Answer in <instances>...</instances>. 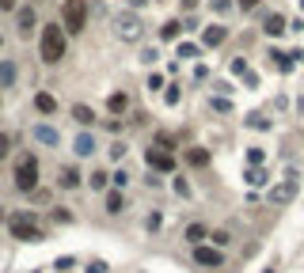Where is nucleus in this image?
I'll use <instances>...</instances> for the list:
<instances>
[{"label":"nucleus","mask_w":304,"mask_h":273,"mask_svg":"<svg viewBox=\"0 0 304 273\" xmlns=\"http://www.w3.org/2000/svg\"><path fill=\"white\" fill-rule=\"evenodd\" d=\"M38 50H42V61H46V65H57V61L65 57V27H46Z\"/></svg>","instance_id":"f257e3e1"},{"label":"nucleus","mask_w":304,"mask_h":273,"mask_svg":"<svg viewBox=\"0 0 304 273\" xmlns=\"http://www.w3.org/2000/svg\"><path fill=\"white\" fill-rule=\"evenodd\" d=\"M111 27H114V34H118L122 42H137L141 38V16L137 12H118V16H111Z\"/></svg>","instance_id":"f03ea898"},{"label":"nucleus","mask_w":304,"mask_h":273,"mask_svg":"<svg viewBox=\"0 0 304 273\" xmlns=\"http://www.w3.org/2000/svg\"><path fill=\"white\" fill-rule=\"evenodd\" d=\"M16 190H23V194H35L38 190V160L35 156H23L16 163Z\"/></svg>","instance_id":"7ed1b4c3"},{"label":"nucleus","mask_w":304,"mask_h":273,"mask_svg":"<svg viewBox=\"0 0 304 273\" xmlns=\"http://www.w3.org/2000/svg\"><path fill=\"white\" fill-rule=\"evenodd\" d=\"M8 228H12V235H16V239H27V243H38V239H42V228H38L35 213H16L8 220Z\"/></svg>","instance_id":"20e7f679"},{"label":"nucleus","mask_w":304,"mask_h":273,"mask_svg":"<svg viewBox=\"0 0 304 273\" xmlns=\"http://www.w3.org/2000/svg\"><path fill=\"white\" fill-rule=\"evenodd\" d=\"M61 23H65V31L69 34H80L87 23V8H84V0H69L65 8H61Z\"/></svg>","instance_id":"39448f33"},{"label":"nucleus","mask_w":304,"mask_h":273,"mask_svg":"<svg viewBox=\"0 0 304 273\" xmlns=\"http://www.w3.org/2000/svg\"><path fill=\"white\" fill-rule=\"evenodd\" d=\"M296 190H300V182H296V175L289 171V175H285V179L278 182V186H270L266 201H270V205H289V201L296 197Z\"/></svg>","instance_id":"423d86ee"},{"label":"nucleus","mask_w":304,"mask_h":273,"mask_svg":"<svg viewBox=\"0 0 304 273\" xmlns=\"http://www.w3.org/2000/svg\"><path fill=\"white\" fill-rule=\"evenodd\" d=\"M194 262H198V265H221V262H225V254L213 250V247H194Z\"/></svg>","instance_id":"0eeeda50"},{"label":"nucleus","mask_w":304,"mask_h":273,"mask_svg":"<svg viewBox=\"0 0 304 273\" xmlns=\"http://www.w3.org/2000/svg\"><path fill=\"white\" fill-rule=\"evenodd\" d=\"M148 163H152L156 171H171V167H175L171 152H164V148H148Z\"/></svg>","instance_id":"6e6552de"},{"label":"nucleus","mask_w":304,"mask_h":273,"mask_svg":"<svg viewBox=\"0 0 304 273\" xmlns=\"http://www.w3.org/2000/svg\"><path fill=\"white\" fill-rule=\"evenodd\" d=\"M228 38V27H206L201 31V46H221Z\"/></svg>","instance_id":"1a4fd4ad"},{"label":"nucleus","mask_w":304,"mask_h":273,"mask_svg":"<svg viewBox=\"0 0 304 273\" xmlns=\"http://www.w3.org/2000/svg\"><path fill=\"white\" fill-rule=\"evenodd\" d=\"M35 141H38V145H57V141H61V133H57V129H53V125H35Z\"/></svg>","instance_id":"9d476101"},{"label":"nucleus","mask_w":304,"mask_h":273,"mask_svg":"<svg viewBox=\"0 0 304 273\" xmlns=\"http://www.w3.org/2000/svg\"><path fill=\"white\" fill-rule=\"evenodd\" d=\"M262 31H266V34H270V38H278V34H281V31H285V19H281V16H278V12H270V16H266V19H262Z\"/></svg>","instance_id":"9b49d317"},{"label":"nucleus","mask_w":304,"mask_h":273,"mask_svg":"<svg viewBox=\"0 0 304 273\" xmlns=\"http://www.w3.org/2000/svg\"><path fill=\"white\" fill-rule=\"evenodd\" d=\"M72 152H76V156H91V152H95V141H91V133H76V145H72Z\"/></svg>","instance_id":"f8f14e48"},{"label":"nucleus","mask_w":304,"mask_h":273,"mask_svg":"<svg viewBox=\"0 0 304 273\" xmlns=\"http://www.w3.org/2000/svg\"><path fill=\"white\" fill-rule=\"evenodd\" d=\"M179 34H182V23H179V19H167V23L160 27V38H164V42H175Z\"/></svg>","instance_id":"ddd939ff"},{"label":"nucleus","mask_w":304,"mask_h":273,"mask_svg":"<svg viewBox=\"0 0 304 273\" xmlns=\"http://www.w3.org/2000/svg\"><path fill=\"white\" fill-rule=\"evenodd\" d=\"M0 84L4 87L16 84V61H0Z\"/></svg>","instance_id":"4468645a"},{"label":"nucleus","mask_w":304,"mask_h":273,"mask_svg":"<svg viewBox=\"0 0 304 273\" xmlns=\"http://www.w3.org/2000/svg\"><path fill=\"white\" fill-rule=\"evenodd\" d=\"M35 106H38V110H42V114H53V110H57V99H53V95H35Z\"/></svg>","instance_id":"2eb2a0df"},{"label":"nucleus","mask_w":304,"mask_h":273,"mask_svg":"<svg viewBox=\"0 0 304 273\" xmlns=\"http://www.w3.org/2000/svg\"><path fill=\"white\" fill-rule=\"evenodd\" d=\"M186 239H190L194 247H201V243H206V239H209V231L201 228V224H190V228H186Z\"/></svg>","instance_id":"dca6fc26"},{"label":"nucleus","mask_w":304,"mask_h":273,"mask_svg":"<svg viewBox=\"0 0 304 273\" xmlns=\"http://www.w3.org/2000/svg\"><path fill=\"white\" fill-rule=\"evenodd\" d=\"M186 163H190V167H206L209 152H206V148H190V152H186Z\"/></svg>","instance_id":"f3484780"},{"label":"nucleus","mask_w":304,"mask_h":273,"mask_svg":"<svg viewBox=\"0 0 304 273\" xmlns=\"http://www.w3.org/2000/svg\"><path fill=\"white\" fill-rule=\"evenodd\" d=\"M19 31H35V8H19Z\"/></svg>","instance_id":"a211bd4d"},{"label":"nucleus","mask_w":304,"mask_h":273,"mask_svg":"<svg viewBox=\"0 0 304 273\" xmlns=\"http://www.w3.org/2000/svg\"><path fill=\"white\" fill-rule=\"evenodd\" d=\"M72 118H76L80 125H91V121H95V114H91V106H80V102H76V106H72Z\"/></svg>","instance_id":"6ab92c4d"},{"label":"nucleus","mask_w":304,"mask_h":273,"mask_svg":"<svg viewBox=\"0 0 304 273\" xmlns=\"http://www.w3.org/2000/svg\"><path fill=\"white\" fill-rule=\"evenodd\" d=\"M122 209H126L122 194H118V190H111V194H107V213H122Z\"/></svg>","instance_id":"aec40b11"},{"label":"nucleus","mask_w":304,"mask_h":273,"mask_svg":"<svg viewBox=\"0 0 304 273\" xmlns=\"http://www.w3.org/2000/svg\"><path fill=\"white\" fill-rule=\"evenodd\" d=\"M61 186H65V190L80 186V175H76V171H72V167H65V171H61Z\"/></svg>","instance_id":"412c9836"},{"label":"nucleus","mask_w":304,"mask_h":273,"mask_svg":"<svg viewBox=\"0 0 304 273\" xmlns=\"http://www.w3.org/2000/svg\"><path fill=\"white\" fill-rule=\"evenodd\" d=\"M247 182H251V186H262V182H266V171H259V167H247Z\"/></svg>","instance_id":"4be33fe9"},{"label":"nucleus","mask_w":304,"mask_h":273,"mask_svg":"<svg viewBox=\"0 0 304 273\" xmlns=\"http://www.w3.org/2000/svg\"><path fill=\"white\" fill-rule=\"evenodd\" d=\"M228 72H232V76H243V72H247V61H243V57H232V61H228Z\"/></svg>","instance_id":"5701e85b"},{"label":"nucleus","mask_w":304,"mask_h":273,"mask_svg":"<svg viewBox=\"0 0 304 273\" xmlns=\"http://www.w3.org/2000/svg\"><path fill=\"white\" fill-rule=\"evenodd\" d=\"M247 125H251V129H270V121L262 118V114H251V118H247Z\"/></svg>","instance_id":"b1692460"},{"label":"nucleus","mask_w":304,"mask_h":273,"mask_svg":"<svg viewBox=\"0 0 304 273\" xmlns=\"http://www.w3.org/2000/svg\"><path fill=\"white\" fill-rule=\"evenodd\" d=\"M111 110H114V114L126 110V95H111Z\"/></svg>","instance_id":"393cba45"},{"label":"nucleus","mask_w":304,"mask_h":273,"mask_svg":"<svg viewBox=\"0 0 304 273\" xmlns=\"http://www.w3.org/2000/svg\"><path fill=\"white\" fill-rule=\"evenodd\" d=\"M175 194H179V197H190V182H186V179H175Z\"/></svg>","instance_id":"a878e982"},{"label":"nucleus","mask_w":304,"mask_h":273,"mask_svg":"<svg viewBox=\"0 0 304 273\" xmlns=\"http://www.w3.org/2000/svg\"><path fill=\"white\" fill-rule=\"evenodd\" d=\"M87 182H91V186H95V190H103V186H107V171H95V175H91V179H87Z\"/></svg>","instance_id":"bb28decb"},{"label":"nucleus","mask_w":304,"mask_h":273,"mask_svg":"<svg viewBox=\"0 0 304 273\" xmlns=\"http://www.w3.org/2000/svg\"><path fill=\"white\" fill-rule=\"evenodd\" d=\"M262 160H266V156H262V148H251V152H247V163H251V167H259Z\"/></svg>","instance_id":"cd10ccee"},{"label":"nucleus","mask_w":304,"mask_h":273,"mask_svg":"<svg viewBox=\"0 0 304 273\" xmlns=\"http://www.w3.org/2000/svg\"><path fill=\"white\" fill-rule=\"evenodd\" d=\"M164 99H167V102H171V106H175V102H179V99H182V91H179V87H175V84H171V87H167V91H164Z\"/></svg>","instance_id":"c85d7f7f"},{"label":"nucleus","mask_w":304,"mask_h":273,"mask_svg":"<svg viewBox=\"0 0 304 273\" xmlns=\"http://www.w3.org/2000/svg\"><path fill=\"white\" fill-rule=\"evenodd\" d=\"M111 179H114V190H122V186H126V182H130V175H126V171H114Z\"/></svg>","instance_id":"c756f323"},{"label":"nucleus","mask_w":304,"mask_h":273,"mask_svg":"<svg viewBox=\"0 0 304 273\" xmlns=\"http://www.w3.org/2000/svg\"><path fill=\"white\" fill-rule=\"evenodd\" d=\"M179 57H198V46H190V42H182V46H179Z\"/></svg>","instance_id":"7c9ffc66"},{"label":"nucleus","mask_w":304,"mask_h":273,"mask_svg":"<svg viewBox=\"0 0 304 273\" xmlns=\"http://www.w3.org/2000/svg\"><path fill=\"white\" fill-rule=\"evenodd\" d=\"M213 243H217V247H228V243H232V235H228V231H213Z\"/></svg>","instance_id":"2f4dec72"},{"label":"nucleus","mask_w":304,"mask_h":273,"mask_svg":"<svg viewBox=\"0 0 304 273\" xmlns=\"http://www.w3.org/2000/svg\"><path fill=\"white\" fill-rule=\"evenodd\" d=\"M87 273H107V262H99V258H95V262H87Z\"/></svg>","instance_id":"473e14b6"},{"label":"nucleus","mask_w":304,"mask_h":273,"mask_svg":"<svg viewBox=\"0 0 304 273\" xmlns=\"http://www.w3.org/2000/svg\"><path fill=\"white\" fill-rule=\"evenodd\" d=\"M53 269H61V273L72 269V258H57V262H53Z\"/></svg>","instance_id":"72a5a7b5"},{"label":"nucleus","mask_w":304,"mask_h":273,"mask_svg":"<svg viewBox=\"0 0 304 273\" xmlns=\"http://www.w3.org/2000/svg\"><path fill=\"white\" fill-rule=\"evenodd\" d=\"M126 156V145H111V160H122Z\"/></svg>","instance_id":"f704fd0d"},{"label":"nucleus","mask_w":304,"mask_h":273,"mask_svg":"<svg viewBox=\"0 0 304 273\" xmlns=\"http://www.w3.org/2000/svg\"><path fill=\"white\" fill-rule=\"evenodd\" d=\"M8 148H12V141H8L4 133H0V156H8Z\"/></svg>","instance_id":"c9c22d12"},{"label":"nucleus","mask_w":304,"mask_h":273,"mask_svg":"<svg viewBox=\"0 0 304 273\" xmlns=\"http://www.w3.org/2000/svg\"><path fill=\"white\" fill-rule=\"evenodd\" d=\"M0 8H4V12H12V8H16V0H0Z\"/></svg>","instance_id":"e433bc0d"},{"label":"nucleus","mask_w":304,"mask_h":273,"mask_svg":"<svg viewBox=\"0 0 304 273\" xmlns=\"http://www.w3.org/2000/svg\"><path fill=\"white\" fill-rule=\"evenodd\" d=\"M255 4H259V0H240V8H247V12H251Z\"/></svg>","instance_id":"4c0bfd02"},{"label":"nucleus","mask_w":304,"mask_h":273,"mask_svg":"<svg viewBox=\"0 0 304 273\" xmlns=\"http://www.w3.org/2000/svg\"><path fill=\"white\" fill-rule=\"evenodd\" d=\"M213 8H228V0H213Z\"/></svg>","instance_id":"58836bf2"},{"label":"nucleus","mask_w":304,"mask_h":273,"mask_svg":"<svg viewBox=\"0 0 304 273\" xmlns=\"http://www.w3.org/2000/svg\"><path fill=\"white\" fill-rule=\"evenodd\" d=\"M133 4H148V0H133Z\"/></svg>","instance_id":"ea45409f"},{"label":"nucleus","mask_w":304,"mask_h":273,"mask_svg":"<svg viewBox=\"0 0 304 273\" xmlns=\"http://www.w3.org/2000/svg\"><path fill=\"white\" fill-rule=\"evenodd\" d=\"M262 273H274V269H262Z\"/></svg>","instance_id":"a19ab883"},{"label":"nucleus","mask_w":304,"mask_h":273,"mask_svg":"<svg viewBox=\"0 0 304 273\" xmlns=\"http://www.w3.org/2000/svg\"><path fill=\"white\" fill-rule=\"evenodd\" d=\"M0 220H4V213H0Z\"/></svg>","instance_id":"79ce46f5"},{"label":"nucleus","mask_w":304,"mask_h":273,"mask_svg":"<svg viewBox=\"0 0 304 273\" xmlns=\"http://www.w3.org/2000/svg\"><path fill=\"white\" fill-rule=\"evenodd\" d=\"M300 8H304V0H300Z\"/></svg>","instance_id":"37998d69"}]
</instances>
